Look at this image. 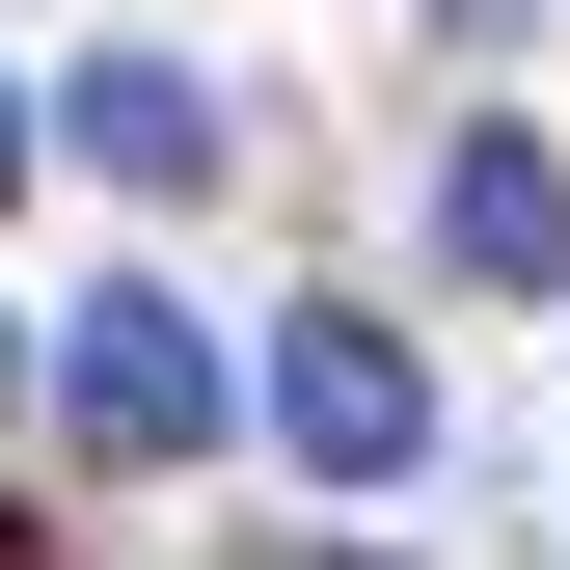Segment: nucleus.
Segmentation results:
<instances>
[{
    "label": "nucleus",
    "instance_id": "f257e3e1",
    "mask_svg": "<svg viewBox=\"0 0 570 570\" xmlns=\"http://www.w3.org/2000/svg\"><path fill=\"white\" fill-rule=\"evenodd\" d=\"M55 435H82L109 489H136V462H190V435H218V326H190V299H82V353H55Z\"/></svg>",
    "mask_w": 570,
    "mask_h": 570
},
{
    "label": "nucleus",
    "instance_id": "f03ea898",
    "mask_svg": "<svg viewBox=\"0 0 570 570\" xmlns=\"http://www.w3.org/2000/svg\"><path fill=\"white\" fill-rule=\"evenodd\" d=\"M272 435H299L326 489H407V462H435V381H407V326L299 299V326H272Z\"/></svg>",
    "mask_w": 570,
    "mask_h": 570
},
{
    "label": "nucleus",
    "instance_id": "7ed1b4c3",
    "mask_svg": "<svg viewBox=\"0 0 570 570\" xmlns=\"http://www.w3.org/2000/svg\"><path fill=\"white\" fill-rule=\"evenodd\" d=\"M435 245L489 272V299H543V272H570V164H543V136H517V109H489V136H462V164H435Z\"/></svg>",
    "mask_w": 570,
    "mask_h": 570
},
{
    "label": "nucleus",
    "instance_id": "20e7f679",
    "mask_svg": "<svg viewBox=\"0 0 570 570\" xmlns=\"http://www.w3.org/2000/svg\"><path fill=\"white\" fill-rule=\"evenodd\" d=\"M82 164H109V190H218V82H164V55H82Z\"/></svg>",
    "mask_w": 570,
    "mask_h": 570
},
{
    "label": "nucleus",
    "instance_id": "39448f33",
    "mask_svg": "<svg viewBox=\"0 0 570 570\" xmlns=\"http://www.w3.org/2000/svg\"><path fill=\"white\" fill-rule=\"evenodd\" d=\"M0 190H28V82H0Z\"/></svg>",
    "mask_w": 570,
    "mask_h": 570
}]
</instances>
